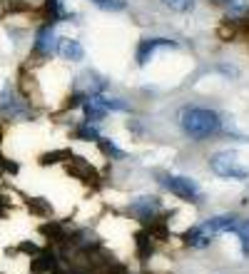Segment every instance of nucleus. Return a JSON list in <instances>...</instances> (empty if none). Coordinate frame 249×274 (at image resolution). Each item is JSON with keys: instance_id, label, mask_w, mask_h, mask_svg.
I'll list each match as a JSON object with an SVG mask.
<instances>
[{"instance_id": "aec40b11", "label": "nucleus", "mask_w": 249, "mask_h": 274, "mask_svg": "<svg viewBox=\"0 0 249 274\" xmlns=\"http://www.w3.org/2000/svg\"><path fill=\"white\" fill-rule=\"evenodd\" d=\"M75 135L80 137V140H97V130H95V127H90V122H87V125L77 127Z\"/></svg>"}, {"instance_id": "2eb2a0df", "label": "nucleus", "mask_w": 249, "mask_h": 274, "mask_svg": "<svg viewBox=\"0 0 249 274\" xmlns=\"http://www.w3.org/2000/svg\"><path fill=\"white\" fill-rule=\"evenodd\" d=\"M28 207L35 212V215H50V204L45 202V199H40V197H33V199H28Z\"/></svg>"}, {"instance_id": "6ab92c4d", "label": "nucleus", "mask_w": 249, "mask_h": 274, "mask_svg": "<svg viewBox=\"0 0 249 274\" xmlns=\"http://www.w3.org/2000/svg\"><path fill=\"white\" fill-rule=\"evenodd\" d=\"M93 3L105 10H125V0H93Z\"/></svg>"}, {"instance_id": "f3484780", "label": "nucleus", "mask_w": 249, "mask_h": 274, "mask_svg": "<svg viewBox=\"0 0 249 274\" xmlns=\"http://www.w3.org/2000/svg\"><path fill=\"white\" fill-rule=\"evenodd\" d=\"M48 13H50V22L62 18V0H48Z\"/></svg>"}, {"instance_id": "f03ea898", "label": "nucleus", "mask_w": 249, "mask_h": 274, "mask_svg": "<svg viewBox=\"0 0 249 274\" xmlns=\"http://www.w3.org/2000/svg\"><path fill=\"white\" fill-rule=\"evenodd\" d=\"M210 167L224 179H247L249 177V170L244 165H239L234 152H217L210 159Z\"/></svg>"}, {"instance_id": "20e7f679", "label": "nucleus", "mask_w": 249, "mask_h": 274, "mask_svg": "<svg viewBox=\"0 0 249 274\" xmlns=\"http://www.w3.org/2000/svg\"><path fill=\"white\" fill-rule=\"evenodd\" d=\"M237 222H239V217L237 215H219V217H212L207 219L205 224H199L207 235L214 239L217 235H222V232H234V227H237Z\"/></svg>"}, {"instance_id": "dca6fc26", "label": "nucleus", "mask_w": 249, "mask_h": 274, "mask_svg": "<svg viewBox=\"0 0 249 274\" xmlns=\"http://www.w3.org/2000/svg\"><path fill=\"white\" fill-rule=\"evenodd\" d=\"M167 8H172V10H177V13H187V10H192L194 8V0H162Z\"/></svg>"}, {"instance_id": "1a4fd4ad", "label": "nucleus", "mask_w": 249, "mask_h": 274, "mask_svg": "<svg viewBox=\"0 0 249 274\" xmlns=\"http://www.w3.org/2000/svg\"><path fill=\"white\" fill-rule=\"evenodd\" d=\"M55 50H58V53L65 60H75V62H77V60L85 58V50H82V45H80L77 40H73V38H62L58 42V48H55Z\"/></svg>"}, {"instance_id": "6e6552de", "label": "nucleus", "mask_w": 249, "mask_h": 274, "mask_svg": "<svg viewBox=\"0 0 249 274\" xmlns=\"http://www.w3.org/2000/svg\"><path fill=\"white\" fill-rule=\"evenodd\" d=\"M55 48H58V42H55L53 25H45V28L38 33V38H35V53H40V55H50Z\"/></svg>"}, {"instance_id": "39448f33", "label": "nucleus", "mask_w": 249, "mask_h": 274, "mask_svg": "<svg viewBox=\"0 0 249 274\" xmlns=\"http://www.w3.org/2000/svg\"><path fill=\"white\" fill-rule=\"evenodd\" d=\"M0 112H5L8 118H22V115H28V107L10 87H5L0 95Z\"/></svg>"}, {"instance_id": "423d86ee", "label": "nucleus", "mask_w": 249, "mask_h": 274, "mask_svg": "<svg viewBox=\"0 0 249 274\" xmlns=\"http://www.w3.org/2000/svg\"><path fill=\"white\" fill-rule=\"evenodd\" d=\"M157 48H174L172 40L167 38H152V40H142V45H140V50H137V62L140 65H145L147 60L152 58V53Z\"/></svg>"}, {"instance_id": "412c9836", "label": "nucleus", "mask_w": 249, "mask_h": 274, "mask_svg": "<svg viewBox=\"0 0 249 274\" xmlns=\"http://www.w3.org/2000/svg\"><path fill=\"white\" fill-rule=\"evenodd\" d=\"M18 249H20V252H25V255H40V249L33 244V242H22Z\"/></svg>"}, {"instance_id": "9b49d317", "label": "nucleus", "mask_w": 249, "mask_h": 274, "mask_svg": "<svg viewBox=\"0 0 249 274\" xmlns=\"http://www.w3.org/2000/svg\"><path fill=\"white\" fill-rule=\"evenodd\" d=\"M30 269L35 274L40 272H58V259L53 255H38L33 259V264H30Z\"/></svg>"}, {"instance_id": "9d476101", "label": "nucleus", "mask_w": 249, "mask_h": 274, "mask_svg": "<svg viewBox=\"0 0 249 274\" xmlns=\"http://www.w3.org/2000/svg\"><path fill=\"white\" fill-rule=\"evenodd\" d=\"M67 170H70V175L80 177V179H87V182H90V179L95 182L97 179V172L87 165V162H85V159H82V157H73V159H70V165H67Z\"/></svg>"}, {"instance_id": "4468645a", "label": "nucleus", "mask_w": 249, "mask_h": 274, "mask_svg": "<svg viewBox=\"0 0 249 274\" xmlns=\"http://www.w3.org/2000/svg\"><path fill=\"white\" fill-rule=\"evenodd\" d=\"M134 242H137V255L142 257V259H147V257L152 255V239L147 232H140V235L134 237Z\"/></svg>"}, {"instance_id": "f8f14e48", "label": "nucleus", "mask_w": 249, "mask_h": 274, "mask_svg": "<svg viewBox=\"0 0 249 274\" xmlns=\"http://www.w3.org/2000/svg\"><path fill=\"white\" fill-rule=\"evenodd\" d=\"M185 242L192 244V247H199V249H202V247H207L212 242V237L207 235L202 227H192L190 232H185Z\"/></svg>"}, {"instance_id": "a211bd4d", "label": "nucleus", "mask_w": 249, "mask_h": 274, "mask_svg": "<svg viewBox=\"0 0 249 274\" xmlns=\"http://www.w3.org/2000/svg\"><path fill=\"white\" fill-rule=\"evenodd\" d=\"M100 102H102L105 110H127V105L120 102V100H115V98H105V95H100Z\"/></svg>"}, {"instance_id": "7ed1b4c3", "label": "nucleus", "mask_w": 249, "mask_h": 274, "mask_svg": "<svg viewBox=\"0 0 249 274\" xmlns=\"http://www.w3.org/2000/svg\"><path fill=\"white\" fill-rule=\"evenodd\" d=\"M162 185H165L174 197H179V199H185V202H194V204H197V202L202 199V192H199L197 182L190 179V177H185V175L162 177Z\"/></svg>"}, {"instance_id": "0eeeda50", "label": "nucleus", "mask_w": 249, "mask_h": 274, "mask_svg": "<svg viewBox=\"0 0 249 274\" xmlns=\"http://www.w3.org/2000/svg\"><path fill=\"white\" fill-rule=\"evenodd\" d=\"M130 210L134 215H140L142 219H152L154 212L160 210V199L157 197H140V199H134L130 204Z\"/></svg>"}, {"instance_id": "ddd939ff", "label": "nucleus", "mask_w": 249, "mask_h": 274, "mask_svg": "<svg viewBox=\"0 0 249 274\" xmlns=\"http://www.w3.org/2000/svg\"><path fill=\"white\" fill-rule=\"evenodd\" d=\"M234 235L239 237V242H242V252H244V257H249V219H239V222H237Z\"/></svg>"}, {"instance_id": "f257e3e1", "label": "nucleus", "mask_w": 249, "mask_h": 274, "mask_svg": "<svg viewBox=\"0 0 249 274\" xmlns=\"http://www.w3.org/2000/svg\"><path fill=\"white\" fill-rule=\"evenodd\" d=\"M179 125L194 140H205L219 130V118H217V112L205 110V107H187L179 112Z\"/></svg>"}, {"instance_id": "4be33fe9", "label": "nucleus", "mask_w": 249, "mask_h": 274, "mask_svg": "<svg viewBox=\"0 0 249 274\" xmlns=\"http://www.w3.org/2000/svg\"><path fill=\"white\" fill-rule=\"evenodd\" d=\"M217 3H227V0H217Z\"/></svg>"}]
</instances>
